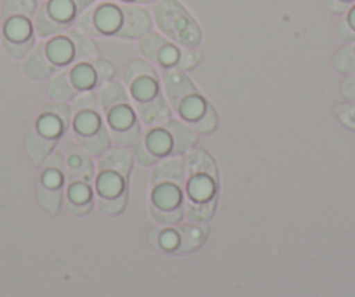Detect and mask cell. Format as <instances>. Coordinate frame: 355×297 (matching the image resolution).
<instances>
[{
	"label": "cell",
	"mask_w": 355,
	"mask_h": 297,
	"mask_svg": "<svg viewBox=\"0 0 355 297\" xmlns=\"http://www.w3.org/2000/svg\"><path fill=\"white\" fill-rule=\"evenodd\" d=\"M94 0H73L75 8H77V11H84L85 8H89V6L93 4Z\"/></svg>",
	"instance_id": "57"
},
{
	"label": "cell",
	"mask_w": 355,
	"mask_h": 297,
	"mask_svg": "<svg viewBox=\"0 0 355 297\" xmlns=\"http://www.w3.org/2000/svg\"><path fill=\"white\" fill-rule=\"evenodd\" d=\"M122 186H124V183H122L121 177L115 176L114 170H103V174L98 179V191L105 198H112L114 195L124 193L125 190L122 191Z\"/></svg>",
	"instance_id": "28"
},
{
	"label": "cell",
	"mask_w": 355,
	"mask_h": 297,
	"mask_svg": "<svg viewBox=\"0 0 355 297\" xmlns=\"http://www.w3.org/2000/svg\"><path fill=\"white\" fill-rule=\"evenodd\" d=\"M44 183L46 186L49 188H58L61 183V170H56V169H49V167H46V172H44Z\"/></svg>",
	"instance_id": "52"
},
{
	"label": "cell",
	"mask_w": 355,
	"mask_h": 297,
	"mask_svg": "<svg viewBox=\"0 0 355 297\" xmlns=\"http://www.w3.org/2000/svg\"><path fill=\"white\" fill-rule=\"evenodd\" d=\"M37 193H39V200L44 207H46L49 213H58L61 204V191L58 188H49L46 184L40 183L39 188H37Z\"/></svg>",
	"instance_id": "33"
},
{
	"label": "cell",
	"mask_w": 355,
	"mask_h": 297,
	"mask_svg": "<svg viewBox=\"0 0 355 297\" xmlns=\"http://www.w3.org/2000/svg\"><path fill=\"white\" fill-rule=\"evenodd\" d=\"M178 57H180V51H178L173 44L166 42L162 49H160L159 63L157 64H160V66H176Z\"/></svg>",
	"instance_id": "43"
},
{
	"label": "cell",
	"mask_w": 355,
	"mask_h": 297,
	"mask_svg": "<svg viewBox=\"0 0 355 297\" xmlns=\"http://www.w3.org/2000/svg\"><path fill=\"white\" fill-rule=\"evenodd\" d=\"M94 25L100 33H115L122 25V11L115 6H101L94 12Z\"/></svg>",
	"instance_id": "11"
},
{
	"label": "cell",
	"mask_w": 355,
	"mask_h": 297,
	"mask_svg": "<svg viewBox=\"0 0 355 297\" xmlns=\"http://www.w3.org/2000/svg\"><path fill=\"white\" fill-rule=\"evenodd\" d=\"M347 23L352 26V30H354V32H355V6H352L350 11H348Z\"/></svg>",
	"instance_id": "59"
},
{
	"label": "cell",
	"mask_w": 355,
	"mask_h": 297,
	"mask_svg": "<svg viewBox=\"0 0 355 297\" xmlns=\"http://www.w3.org/2000/svg\"><path fill=\"white\" fill-rule=\"evenodd\" d=\"M63 150L67 152V179L68 183L71 181H89L93 179L94 176V165L93 160L89 159L80 148L73 145L71 141H67L63 145Z\"/></svg>",
	"instance_id": "3"
},
{
	"label": "cell",
	"mask_w": 355,
	"mask_h": 297,
	"mask_svg": "<svg viewBox=\"0 0 355 297\" xmlns=\"http://www.w3.org/2000/svg\"><path fill=\"white\" fill-rule=\"evenodd\" d=\"M152 216L157 223L164 224V226H171V224L180 223L183 217L182 207H174V209H160V207L153 206L152 204Z\"/></svg>",
	"instance_id": "36"
},
{
	"label": "cell",
	"mask_w": 355,
	"mask_h": 297,
	"mask_svg": "<svg viewBox=\"0 0 355 297\" xmlns=\"http://www.w3.org/2000/svg\"><path fill=\"white\" fill-rule=\"evenodd\" d=\"M180 200H182V193L176 184L164 183V186L157 184L155 191H153V206L160 207V209H174L178 207Z\"/></svg>",
	"instance_id": "20"
},
{
	"label": "cell",
	"mask_w": 355,
	"mask_h": 297,
	"mask_svg": "<svg viewBox=\"0 0 355 297\" xmlns=\"http://www.w3.org/2000/svg\"><path fill=\"white\" fill-rule=\"evenodd\" d=\"M166 131L169 132L174 139V146L171 148V153H173V155H182V153L189 152L197 139L196 132H193L189 125L182 124V122L169 120L166 124Z\"/></svg>",
	"instance_id": "9"
},
{
	"label": "cell",
	"mask_w": 355,
	"mask_h": 297,
	"mask_svg": "<svg viewBox=\"0 0 355 297\" xmlns=\"http://www.w3.org/2000/svg\"><path fill=\"white\" fill-rule=\"evenodd\" d=\"M200 61V54L197 51L192 49H183L180 51V57H178L176 66L182 68V70H189V68H193Z\"/></svg>",
	"instance_id": "45"
},
{
	"label": "cell",
	"mask_w": 355,
	"mask_h": 297,
	"mask_svg": "<svg viewBox=\"0 0 355 297\" xmlns=\"http://www.w3.org/2000/svg\"><path fill=\"white\" fill-rule=\"evenodd\" d=\"M146 146H148V150L155 156L169 153L171 152L169 132L164 131V129H153V131L146 136Z\"/></svg>",
	"instance_id": "30"
},
{
	"label": "cell",
	"mask_w": 355,
	"mask_h": 297,
	"mask_svg": "<svg viewBox=\"0 0 355 297\" xmlns=\"http://www.w3.org/2000/svg\"><path fill=\"white\" fill-rule=\"evenodd\" d=\"M136 2H139V4H145V2H152V0H136Z\"/></svg>",
	"instance_id": "60"
},
{
	"label": "cell",
	"mask_w": 355,
	"mask_h": 297,
	"mask_svg": "<svg viewBox=\"0 0 355 297\" xmlns=\"http://www.w3.org/2000/svg\"><path fill=\"white\" fill-rule=\"evenodd\" d=\"M77 25L80 26V30L87 32L89 35H100L96 25H94V12H85L84 16H80V19L77 21Z\"/></svg>",
	"instance_id": "50"
},
{
	"label": "cell",
	"mask_w": 355,
	"mask_h": 297,
	"mask_svg": "<svg viewBox=\"0 0 355 297\" xmlns=\"http://www.w3.org/2000/svg\"><path fill=\"white\" fill-rule=\"evenodd\" d=\"M125 198H128V193H121L117 197H112V198H105L100 197L98 204H100V209L103 210L105 214H119L125 206Z\"/></svg>",
	"instance_id": "40"
},
{
	"label": "cell",
	"mask_w": 355,
	"mask_h": 297,
	"mask_svg": "<svg viewBox=\"0 0 355 297\" xmlns=\"http://www.w3.org/2000/svg\"><path fill=\"white\" fill-rule=\"evenodd\" d=\"M162 238H166V244H162V245H166V249H173L174 242L180 240V238H178L174 233H166Z\"/></svg>",
	"instance_id": "58"
},
{
	"label": "cell",
	"mask_w": 355,
	"mask_h": 297,
	"mask_svg": "<svg viewBox=\"0 0 355 297\" xmlns=\"http://www.w3.org/2000/svg\"><path fill=\"white\" fill-rule=\"evenodd\" d=\"M70 80L78 89L93 87V85H96V71H94L91 64L80 63L70 71Z\"/></svg>",
	"instance_id": "29"
},
{
	"label": "cell",
	"mask_w": 355,
	"mask_h": 297,
	"mask_svg": "<svg viewBox=\"0 0 355 297\" xmlns=\"http://www.w3.org/2000/svg\"><path fill=\"white\" fill-rule=\"evenodd\" d=\"M164 92H166L174 110H178L183 99L199 91L187 75L180 73V71H166V75H164Z\"/></svg>",
	"instance_id": "4"
},
{
	"label": "cell",
	"mask_w": 355,
	"mask_h": 297,
	"mask_svg": "<svg viewBox=\"0 0 355 297\" xmlns=\"http://www.w3.org/2000/svg\"><path fill=\"white\" fill-rule=\"evenodd\" d=\"M341 94L348 101H355V75H350L348 78H345V82L341 84Z\"/></svg>",
	"instance_id": "53"
},
{
	"label": "cell",
	"mask_w": 355,
	"mask_h": 297,
	"mask_svg": "<svg viewBox=\"0 0 355 297\" xmlns=\"http://www.w3.org/2000/svg\"><path fill=\"white\" fill-rule=\"evenodd\" d=\"M216 125H218V115H216V110H214L211 105H207L202 117H200L199 120L193 122V127L200 132H206V134L207 132H213L214 129H216Z\"/></svg>",
	"instance_id": "39"
},
{
	"label": "cell",
	"mask_w": 355,
	"mask_h": 297,
	"mask_svg": "<svg viewBox=\"0 0 355 297\" xmlns=\"http://www.w3.org/2000/svg\"><path fill=\"white\" fill-rule=\"evenodd\" d=\"M68 28V25H61V23L54 21L51 18L49 11H47V6H42L39 9V15L35 18V30L39 33V37H51L56 35V33L64 32Z\"/></svg>",
	"instance_id": "25"
},
{
	"label": "cell",
	"mask_w": 355,
	"mask_h": 297,
	"mask_svg": "<svg viewBox=\"0 0 355 297\" xmlns=\"http://www.w3.org/2000/svg\"><path fill=\"white\" fill-rule=\"evenodd\" d=\"M136 111H138L139 118L146 125H152V127L160 124H167L171 120V110L166 105V101H164L162 96H157L155 99H152L148 103L136 105Z\"/></svg>",
	"instance_id": "5"
},
{
	"label": "cell",
	"mask_w": 355,
	"mask_h": 297,
	"mask_svg": "<svg viewBox=\"0 0 355 297\" xmlns=\"http://www.w3.org/2000/svg\"><path fill=\"white\" fill-rule=\"evenodd\" d=\"M152 183L160 184V183H171L176 184V186H183L185 184V165L180 159L174 160H166V162L160 163L155 170H153Z\"/></svg>",
	"instance_id": "7"
},
{
	"label": "cell",
	"mask_w": 355,
	"mask_h": 297,
	"mask_svg": "<svg viewBox=\"0 0 355 297\" xmlns=\"http://www.w3.org/2000/svg\"><path fill=\"white\" fill-rule=\"evenodd\" d=\"M206 107H207L206 101L200 98L199 92H196V94H190L189 98L183 99L176 111L182 115L183 118H187V120L196 122L202 117V114L206 111Z\"/></svg>",
	"instance_id": "21"
},
{
	"label": "cell",
	"mask_w": 355,
	"mask_h": 297,
	"mask_svg": "<svg viewBox=\"0 0 355 297\" xmlns=\"http://www.w3.org/2000/svg\"><path fill=\"white\" fill-rule=\"evenodd\" d=\"M131 155L125 150H112L108 152L107 156H103L100 162L101 170H114V172L121 174L124 179L129 177V170H131Z\"/></svg>",
	"instance_id": "17"
},
{
	"label": "cell",
	"mask_w": 355,
	"mask_h": 297,
	"mask_svg": "<svg viewBox=\"0 0 355 297\" xmlns=\"http://www.w3.org/2000/svg\"><path fill=\"white\" fill-rule=\"evenodd\" d=\"M42 114H53V115H56L58 118H60L61 122H63L64 125H68V122H70V108L67 107V105L64 103H51V105H47L46 108H44V111Z\"/></svg>",
	"instance_id": "48"
},
{
	"label": "cell",
	"mask_w": 355,
	"mask_h": 297,
	"mask_svg": "<svg viewBox=\"0 0 355 297\" xmlns=\"http://www.w3.org/2000/svg\"><path fill=\"white\" fill-rule=\"evenodd\" d=\"M68 39L71 40L75 49V57L77 60H87V57H94L96 54V46L91 39H87L85 35L78 32H70L68 33Z\"/></svg>",
	"instance_id": "31"
},
{
	"label": "cell",
	"mask_w": 355,
	"mask_h": 297,
	"mask_svg": "<svg viewBox=\"0 0 355 297\" xmlns=\"http://www.w3.org/2000/svg\"><path fill=\"white\" fill-rule=\"evenodd\" d=\"M178 233H180V245L176 247L178 254L196 251L206 240V230L200 226H192V224L180 226L178 228Z\"/></svg>",
	"instance_id": "16"
},
{
	"label": "cell",
	"mask_w": 355,
	"mask_h": 297,
	"mask_svg": "<svg viewBox=\"0 0 355 297\" xmlns=\"http://www.w3.org/2000/svg\"><path fill=\"white\" fill-rule=\"evenodd\" d=\"M334 66L338 71L347 75H355V51L354 47L347 46L343 49L338 51L334 56Z\"/></svg>",
	"instance_id": "35"
},
{
	"label": "cell",
	"mask_w": 355,
	"mask_h": 297,
	"mask_svg": "<svg viewBox=\"0 0 355 297\" xmlns=\"http://www.w3.org/2000/svg\"><path fill=\"white\" fill-rule=\"evenodd\" d=\"M327 6H329L331 11L338 12V15H343V12H347L350 9V4H345L341 0H327Z\"/></svg>",
	"instance_id": "54"
},
{
	"label": "cell",
	"mask_w": 355,
	"mask_h": 297,
	"mask_svg": "<svg viewBox=\"0 0 355 297\" xmlns=\"http://www.w3.org/2000/svg\"><path fill=\"white\" fill-rule=\"evenodd\" d=\"M214 183H216V181H214L213 177L206 176V174H202V176L193 174L189 184L190 197H192L196 202H206V200L214 197Z\"/></svg>",
	"instance_id": "19"
},
{
	"label": "cell",
	"mask_w": 355,
	"mask_h": 297,
	"mask_svg": "<svg viewBox=\"0 0 355 297\" xmlns=\"http://www.w3.org/2000/svg\"><path fill=\"white\" fill-rule=\"evenodd\" d=\"M47 56L54 64H67L73 60L75 49L68 37H56L47 44Z\"/></svg>",
	"instance_id": "18"
},
{
	"label": "cell",
	"mask_w": 355,
	"mask_h": 297,
	"mask_svg": "<svg viewBox=\"0 0 355 297\" xmlns=\"http://www.w3.org/2000/svg\"><path fill=\"white\" fill-rule=\"evenodd\" d=\"M216 207V197L209 198L206 202H189L187 204V216L193 223H206L214 213Z\"/></svg>",
	"instance_id": "27"
},
{
	"label": "cell",
	"mask_w": 355,
	"mask_h": 297,
	"mask_svg": "<svg viewBox=\"0 0 355 297\" xmlns=\"http://www.w3.org/2000/svg\"><path fill=\"white\" fill-rule=\"evenodd\" d=\"M91 206H93L91 202H85L84 206H75L73 202H70L68 204V209H70V213H73V214H85L89 209H91Z\"/></svg>",
	"instance_id": "56"
},
{
	"label": "cell",
	"mask_w": 355,
	"mask_h": 297,
	"mask_svg": "<svg viewBox=\"0 0 355 297\" xmlns=\"http://www.w3.org/2000/svg\"><path fill=\"white\" fill-rule=\"evenodd\" d=\"M98 99H100V105L103 107L105 111L117 107V105H129L128 92L117 82H107V84L101 85L100 92H98Z\"/></svg>",
	"instance_id": "15"
},
{
	"label": "cell",
	"mask_w": 355,
	"mask_h": 297,
	"mask_svg": "<svg viewBox=\"0 0 355 297\" xmlns=\"http://www.w3.org/2000/svg\"><path fill=\"white\" fill-rule=\"evenodd\" d=\"M49 94L56 101H70L77 96V89L70 84V73L68 71H63V73L53 78V82L49 84Z\"/></svg>",
	"instance_id": "22"
},
{
	"label": "cell",
	"mask_w": 355,
	"mask_h": 297,
	"mask_svg": "<svg viewBox=\"0 0 355 297\" xmlns=\"http://www.w3.org/2000/svg\"><path fill=\"white\" fill-rule=\"evenodd\" d=\"M136 160L143 165H153V163L159 160V156L153 155L152 152L146 146V141H138L136 143Z\"/></svg>",
	"instance_id": "46"
},
{
	"label": "cell",
	"mask_w": 355,
	"mask_h": 297,
	"mask_svg": "<svg viewBox=\"0 0 355 297\" xmlns=\"http://www.w3.org/2000/svg\"><path fill=\"white\" fill-rule=\"evenodd\" d=\"M164 44H166V40H164L162 37L157 35V33H148V35L141 40L139 47H141V53L145 54L152 63H159V53L164 47Z\"/></svg>",
	"instance_id": "34"
},
{
	"label": "cell",
	"mask_w": 355,
	"mask_h": 297,
	"mask_svg": "<svg viewBox=\"0 0 355 297\" xmlns=\"http://www.w3.org/2000/svg\"><path fill=\"white\" fill-rule=\"evenodd\" d=\"M30 33H32V26L25 16H15L6 23V39L12 42H23L25 39H30Z\"/></svg>",
	"instance_id": "26"
},
{
	"label": "cell",
	"mask_w": 355,
	"mask_h": 297,
	"mask_svg": "<svg viewBox=\"0 0 355 297\" xmlns=\"http://www.w3.org/2000/svg\"><path fill=\"white\" fill-rule=\"evenodd\" d=\"M132 96H135V105L148 103L152 99H155L159 94V87H157V77H150V75H141V77L135 78L129 84Z\"/></svg>",
	"instance_id": "14"
},
{
	"label": "cell",
	"mask_w": 355,
	"mask_h": 297,
	"mask_svg": "<svg viewBox=\"0 0 355 297\" xmlns=\"http://www.w3.org/2000/svg\"><path fill=\"white\" fill-rule=\"evenodd\" d=\"M56 146V141L54 139L46 138L44 134H40L35 127H32L26 134L25 139V148L28 152L30 159L33 160L35 163H42L47 156L51 155V152Z\"/></svg>",
	"instance_id": "6"
},
{
	"label": "cell",
	"mask_w": 355,
	"mask_h": 297,
	"mask_svg": "<svg viewBox=\"0 0 355 297\" xmlns=\"http://www.w3.org/2000/svg\"><path fill=\"white\" fill-rule=\"evenodd\" d=\"M187 167L189 172L192 174H206V176L213 177L214 181L218 179L216 174V163H214L213 156L206 152V150H193L189 156H187Z\"/></svg>",
	"instance_id": "13"
},
{
	"label": "cell",
	"mask_w": 355,
	"mask_h": 297,
	"mask_svg": "<svg viewBox=\"0 0 355 297\" xmlns=\"http://www.w3.org/2000/svg\"><path fill=\"white\" fill-rule=\"evenodd\" d=\"M93 68H94V71H96V85H101L103 82H107L108 78L114 77V73H115L114 64L108 63L107 60H94Z\"/></svg>",
	"instance_id": "42"
},
{
	"label": "cell",
	"mask_w": 355,
	"mask_h": 297,
	"mask_svg": "<svg viewBox=\"0 0 355 297\" xmlns=\"http://www.w3.org/2000/svg\"><path fill=\"white\" fill-rule=\"evenodd\" d=\"M82 110H98L96 96L91 94V92H87V94H82L80 98H78V101H75L73 103V111L77 114V111H82Z\"/></svg>",
	"instance_id": "49"
},
{
	"label": "cell",
	"mask_w": 355,
	"mask_h": 297,
	"mask_svg": "<svg viewBox=\"0 0 355 297\" xmlns=\"http://www.w3.org/2000/svg\"><path fill=\"white\" fill-rule=\"evenodd\" d=\"M47 11H49L51 18L54 21L70 26L71 21H73L77 8H75L73 0H51L49 4H47Z\"/></svg>",
	"instance_id": "23"
},
{
	"label": "cell",
	"mask_w": 355,
	"mask_h": 297,
	"mask_svg": "<svg viewBox=\"0 0 355 297\" xmlns=\"http://www.w3.org/2000/svg\"><path fill=\"white\" fill-rule=\"evenodd\" d=\"M354 51H355V47H354Z\"/></svg>",
	"instance_id": "62"
},
{
	"label": "cell",
	"mask_w": 355,
	"mask_h": 297,
	"mask_svg": "<svg viewBox=\"0 0 355 297\" xmlns=\"http://www.w3.org/2000/svg\"><path fill=\"white\" fill-rule=\"evenodd\" d=\"M77 141H78V145L82 146V148L87 150L89 155H93V156L103 155V153L108 150V145H110L107 127L101 129L98 134L89 136V138H80V136H77Z\"/></svg>",
	"instance_id": "24"
},
{
	"label": "cell",
	"mask_w": 355,
	"mask_h": 297,
	"mask_svg": "<svg viewBox=\"0 0 355 297\" xmlns=\"http://www.w3.org/2000/svg\"><path fill=\"white\" fill-rule=\"evenodd\" d=\"M341 2H345V4H350V2H354V0H341Z\"/></svg>",
	"instance_id": "61"
},
{
	"label": "cell",
	"mask_w": 355,
	"mask_h": 297,
	"mask_svg": "<svg viewBox=\"0 0 355 297\" xmlns=\"http://www.w3.org/2000/svg\"><path fill=\"white\" fill-rule=\"evenodd\" d=\"M141 75H150V77H157V71L153 70L152 64H148L146 61H141V60H136L132 61L131 64L128 66V70H125L124 73V78H125V84H131L135 78L141 77Z\"/></svg>",
	"instance_id": "37"
},
{
	"label": "cell",
	"mask_w": 355,
	"mask_h": 297,
	"mask_svg": "<svg viewBox=\"0 0 355 297\" xmlns=\"http://www.w3.org/2000/svg\"><path fill=\"white\" fill-rule=\"evenodd\" d=\"M89 186L85 181H71L68 186V195H70V202H89Z\"/></svg>",
	"instance_id": "41"
},
{
	"label": "cell",
	"mask_w": 355,
	"mask_h": 297,
	"mask_svg": "<svg viewBox=\"0 0 355 297\" xmlns=\"http://www.w3.org/2000/svg\"><path fill=\"white\" fill-rule=\"evenodd\" d=\"M336 114L340 117V120L343 122L347 127L354 129L355 131V105H338Z\"/></svg>",
	"instance_id": "47"
},
{
	"label": "cell",
	"mask_w": 355,
	"mask_h": 297,
	"mask_svg": "<svg viewBox=\"0 0 355 297\" xmlns=\"http://www.w3.org/2000/svg\"><path fill=\"white\" fill-rule=\"evenodd\" d=\"M338 37H340L341 40H345V42H355V32L352 30V26L348 25L347 19H341L340 23H338Z\"/></svg>",
	"instance_id": "51"
},
{
	"label": "cell",
	"mask_w": 355,
	"mask_h": 297,
	"mask_svg": "<svg viewBox=\"0 0 355 297\" xmlns=\"http://www.w3.org/2000/svg\"><path fill=\"white\" fill-rule=\"evenodd\" d=\"M54 71H56V64L47 60L44 46H39V49L33 51L32 56L25 61V73L35 80H44L51 77Z\"/></svg>",
	"instance_id": "8"
},
{
	"label": "cell",
	"mask_w": 355,
	"mask_h": 297,
	"mask_svg": "<svg viewBox=\"0 0 355 297\" xmlns=\"http://www.w3.org/2000/svg\"><path fill=\"white\" fill-rule=\"evenodd\" d=\"M155 19L159 28L174 42L185 47H196L200 42V30L196 19L176 0H159L155 4Z\"/></svg>",
	"instance_id": "1"
},
{
	"label": "cell",
	"mask_w": 355,
	"mask_h": 297,
	"mask_svg": "<svg viewBox=\"0 0 355 297\" xmlns=\"http://www.w3.org/2000/svg\"><path fill=\"white\" fill-rule=\"evenodd\" d=\"M35 11V0H6L4 4V19L15 18V16H32Z\"/></svg>",
	"instance_id": "32"
},
{
	"label": "cell",
	"mask_w": 355,
	"mask_h": 297,
	"mask_svg": "<svg viewBox=\"0 0 355 297\" xmlns=\"http://www.w3.org/2000/svg\"><path fill=\"white\" fill-rule=\"evenodd\" d=\"M107 117L112 134H119V132H125L135 127H139L135 122V115H132L129 105H117V107L110 108L107 111Z\"/></svg>",
	"instance_id": "10"
},
{
	"label": "cell",
	"mask_w": 355,
	"mask_h": 297,
	"mask_svg": "<svg viewBox=\"0 0 355 297\" xmlns=\"http://www.w3.org/2000/svg\"><path fill=\"white\" fill-rule=\"evenodd\" d=\"M73 127L77 136L80 138H89V136H94L105 127L103 122H101L98 110H82L75 114Z\"/></svg>",
	"instance_id": "12"
},
{
	"label": "cell",
	"mask_w": 355,
	"mask_h": 297,
	"mask_svg": "<svg viewBox=\"0 0 355 297\" xmlns=\"http://www.w3.org/2000/svg\"><path fill=\"white\" fill-rule=\"evenodd\" d=\"M46 167H49V169H56V170H64L63 156L58 155V153H56V155H53L49 160H47Z\"/></svg>",
	"instance_id": "55"
},
{
	"label": "cell",
	"mask_w": 355,
	"mask_h": 297,
	"mask_svg": "<svg viewBox=\"0 0 355 297\" xmlns=\"http://www.w3.org/2000/svg\"><path fill=\"white\" fill-rule=\"evenodd\" d=\"M122 25L117 35L122 39H138L152 30V19L143 8L138 6H122Z\"/></svg>",
	"instance_id": "2"
},
{
	"label": "cell",
	"mask_w": 355,
	"mask_h": 297,
	"mask_svg": "<svg viewBox=\"0 0 355 297\" xmlns=\"http://www.w3.org/2000/svg\"><path fill=\"white\" fill-rule=\"evenodd\" d=\"M39 131L40 134L44 136H51V138H56V136L61 134V122L56 115H49V114H44L39 120Z\"/></svg>",
	"instance_id": "38"
},
{
	"label": "cell",
	"mask_w": 355,
	"mask_h": 297,
	"mask_svg": "<svg viewBox=\"0 0 355 297\" xmlns=\"http://www.w3.org/2000/svg\"><path fill=\"white\" fill-rule=\"evenodd\" d=\"M4 46L8 53L15 57H23L33 47V37L23 40V42H12V40L4 39Z\"/></svg>",
	"instance_id": "44"
}]
</instances>
